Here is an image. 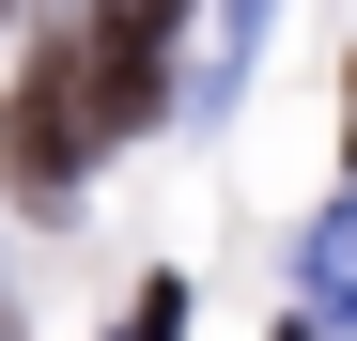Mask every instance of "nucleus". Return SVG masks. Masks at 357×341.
Here are the masks:
<instances>
[{"instance_id": "1", "label": "nucleus", "mask_w": 357, "mask_h": 341, "mask_svg": "<svg viewBox=\"0 0 357 341\" xmlns=\"http://www.w3.org/2000/svg\"><path fill=\"white\" fill-rule=\"evenodd\" d=\"M93 140H109V125H93V47H31V93H16V125H0L16 187H31V202H63Z\"/></svg>"}, {"instance_id": "2", "label": "nucleus", "mask_w": 357, "mask_h": 341, "mask_svg": "<svg viewBox=\"0 0 357 341\" xmlns=\"http://www.w3.org/2000/svg\"><path fill=\"white\" fill-rule=\"evenodd\" d=\"M0 16H16V0H0Z\"/></svg>"}]
</instances>
